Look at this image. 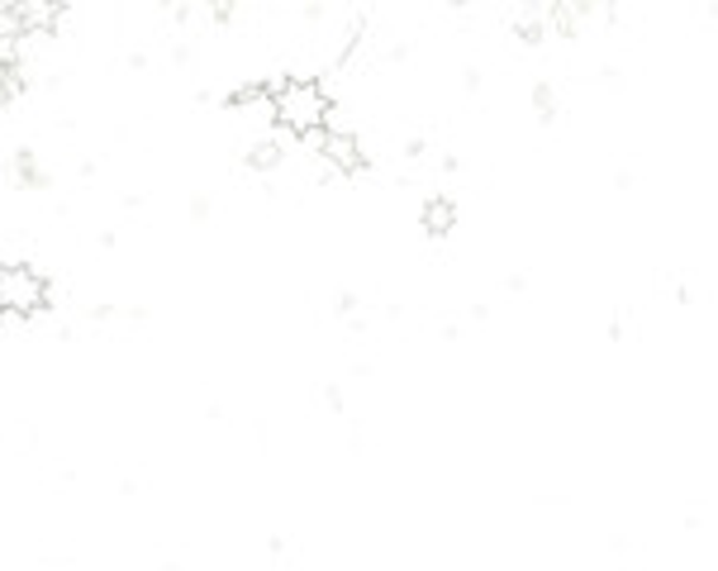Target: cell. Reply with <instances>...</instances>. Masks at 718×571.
<instances>
[{
  "label": "cell",
  "mask_w": 718,
  "mask_h": 571,
  "mask_svg": "<svg viewBox=\"0 0 718 571\" xmlns=\"http://www.w3.org/2000/svg\"><path fill=\"white\" fill-rule=\"evenodd\" d=\"M24 91V76H20V68H14V72H0V110H6L10 101H14V95H20Z\"/></svg>",
  "instance_id": "8"
},
{
  "label": "cell",
  "mask_w": 718,
  "mask_h": 571,
  "mask_svg": "<svg viewBox=\"0 0 718 571\" xmlns=\"http://www.w3.org/2000/svg\"><path fill=\"white\" fill-rule=\"evenodd\" d=\"M267 95H271V120H277L285 134L305 138V134H314V129H324V124H329L333 101H329L324 86L310 82V76H285V82H271Z\"/></svg>",
  "instance_id": "1"
},
{
  "label": "cell",
  "mask_w": 718,
  "mask_h": 571,
  "mask_svg": "<svg viewBox=\"0 0 718 571\" xmlns=\"http://www.w3.org/2000/svg\"><path fill=\"white\" fill-rule=\"evenodd\" d=\"M48 305V281L24 262L0 267V314H39Z\"/></svg>",
  "instance_id": "2"
},
{
  "label": "cell",
  "mask_w": 718,
  "mask_h": 571,
  "mask_svg": "<svg viewBox=\"0 0 718 571\" xmlns=\"http://www.w3.org/2000/svg\"><path fill=\"white\" fill-rule=\"evenodd\" d=\"M324 163L333 172H343V177H357V172L366 167L362 138L353 129H329V138H324Z\"/></svg>",
  "instance_id": "3"
},
{
  "label": "cell",
  "mask_w": 718,
  "mask_h": 571,
  "mask_svg": "<svg viewBox=\"0 0 718 571\" xmlns=\"http://www.w3.org/2000/svg\"><path fill=\"white\" fill-rule=\"evenodd\" d=\"M0 320H6V314H0Z\"/></svg>",
  "instance_id": "10"
},
{
  "label": "cell",
  "mask_w": 718,
  "mask_h": 571,
  "mask_svg": "<svg viewBox=\"0 0 718 571\" xmlns=\"http://www.w3.org/2000/svg\"><path fill=\"white\" fill-rule=\"evenodd\" d=\"M10 14H14V24H20L24 39H39V34H48V29H58V20L67 10H62V6H43V0H14Z\"/></svg>",
  "instance_id": "4"
},
{
  "label": "cell",
  "mask_w": 718,
  "mask_h": 571,
  "mask_svg": "<svg viewBox=\"0 0 718 571\" xmlns=\"http://www.w3.org/2000/svg\"><path fill=\"white\" fill-rule=\"evenodd\" d=\"M281 163V138H262V143H252L248 148V167L252 172H271Z\"/></svg>",
  "instance_id": "6"
},
{
  "label": "cell",
  "mask_w": 718,
  "mask_h": 571,
  "mask_svg": "<svg viewBox=\"0 0 718 571\" xmlns=\"http://www.w3.org/2000/svg\"><path fill=\"white\" fill-rule=\"evenodd\" d=\"M14 68H20V39L0 34V72H14Z\"/></svg>",
  "instance_id": "7"
},
{
  "label": "cell",
  "mask_w": 718,
  "mask_h": 571,
  "mask_svg": "<svg viewBox=\"0 0 718 571\" xmlns=\"http://www.w3.org/2000/svg\"><path fill=\"white\" fill-rule=\"evenodd\" d=\"M556 101H552V91L548 86H538V110H542V120H548V110H552Z\"/></svg>",
  "instance_id": "9"
},
{
  "label": "cell",
  "mask_w": 718,
  "mask_h": 571,
  "mask_svg": "<svg viewBox=\"0 0 718 571\" xmlns=\"http://www.w3.org/2000/svg\"><path fill=\"white\" fill-rule=\"evenodd\" d=\"M452 225H457V205H452L448 196H434V200L424 205V229L434 233V238L452 233Z\"/></svg>",
  "instance_id": "5"
}]
</instances>
